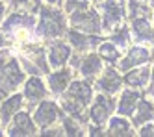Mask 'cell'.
<instances>
[{
  "mask_svg": "<svg viewBox=\"0 0 154 137\" xmlns=\"http://www.w3.org/2000/svg\"><path fill=\"white\" fill-rule=\"evenodd\" d=\"M20 80H23V74L19 71V65L15 61H11L8 67H4L2 71V76H0V93H8V91H11Z\"/></svg>",
  "mask_w": 154,
  "mask_h": 137,
  "instance_id": "obj_1",
  "label": "cell"
},
{
  "mask_svg": "<svg viewBox=\"0 0 154 137\" xmlns=\"http://www.w3.org/2000/svg\"><path fill=\"white\" fill-rule=\"evenodd\" d=\"M41 30L45 35H60L61 33V17L56 11H43V22H41Z\"/></svg>",
  "mask_w": 154,
  "mask_h": 137,
  "instance_id": "obj_2",
  "label": "cell"
},
{
  "mask_svg": "<svg viewBox=\"0 0 154 137\" xmlns=\"http://www.w3.org/2000/svg\"><path fill=\"white\" fill-rule=\"evenodd\" d=\"M35 119L39 124H43V126H47V124H52L54 120L58 119V113H56V108H54L52 102H45L35 113Z\"/></svg>",
  "mask_w": 154,
  "mask_h": 137,
  "instance_id": "obj_3",
  "label": "cell"
},
{
  "mask_svg": "<svg viewBox=\"0 0 154 137\" xmlns=\"http://www.w3.org/2000/svg\"><path fill=\"white\" fill-rule=\"evenodd\" d=\"M32 133H35V128L30 122L28 115H17L15 126L11 128V135H32Z\"/></svg>",
  "mask_w": 154,
  "mask_h": 137,
  "instance_id": "obj_4",
  "label": "cell"
},
{
  "mask_svg": "<svg viewBox=\"0 0 154 137\" xmlns=\"http://www.w3.org/2000/svg\"><path fill=\"white\" fill-rule=\"evenodd\" d=\"M109 109H112V106H109V100H106L104 96H98V98H97V104L93 106L91 117L95 119V122H102L104 119H108Z\"/></svg>",
  "mask_w": 154,
  "mask_h": 137,
  "instance_id": "obj_5",
  "label": "cell"
},
{
  "mask_svg": "<svg viewBox=\"0 0 154 137\" xmlns=\"http://www.w3.org/2000/svg\"><path fill=\"white\" fill-rule=\"evenodd\" d=\"M74 24H78V28L85 30V32H97L98 30V20L95 17V13H87L85 17L82 13L74 15Z\"/></svg>",
  "mask_w": 154,
  "mask_h": 137,
  "instance_id": "obj_6",
  "label": "cell"
},
{
  "mask_svg": "<svg viewBox=\"0 0 154 137\" xmlns=\"http://www.w3.org/2000/svg\"><path fill=\"white\" fill-rule=\"evenodd\" d=\"M69 56V48L65 47L63 43H54L50 44V59H52V65H61Z\"/></svg>",
  "mask_w": 154,
  "mask_h": 137,
  "instance_id": "obj_7",
  "label": "cell"
},
{
  "mask_svg": "<svg viewBox=\"0 0 154 137\" xmlns=\"http://www.w3.org/2000/svg\"><path fill=\"white\" fill-rule=\"evenodd\" d=\"M137 98H139V95L136 93V91H125L123 98H121L119 111L121 113H132L134 111V106L137 104Z\"/></svg>",
  "mask_w": 154,
  "mask_h": 137,
  "instance_id": "obj_8",
  "label": "cell"
},
{
  "mask_svg": "<svg viewBox=\"0 0 154 137\" xmlns=\"http://www.w3.org/2000/svg\"><path fill=\"white\" fill-rule=\"evenodd\" d=\"M43 95H45V89H43V84L39 82L37 78L34 80H30L28 85H26V96L32 100V102H35L37 98H41Z\"/></svg>",
  "mask_w": 154,
  "mask_h": 137,
  "instance_id": "obj_9",
  "label": "cell"
},
{
  "mask_svg": "<svg viewBox=\"0 0 154 137\" xmlns=\"http://www.w3.org/2000/svg\"><path fill=\"white\" fill-rule=\"evenodd\" d=\"M149 58V54L147 50H143V48H134L130 52V56L126 58V61L121 63V68H128L130 65H136V63H141V61H145Z\"/></svg>",
  "mask_w": 154,
  "mask_h": 137,
  "instance_id": "obj_10",
  "label": "cell"
},
{
  "mask_svg": "<svg viewBox=\"0 0 154 137\" xmlns=\"http://www.w3.org/2000/svg\"><path fill=\"white\" fill-rule=\"evenodd\" d=\"M119 84H121V78L113 72V71H108L106 76L102 78V82H100V87L104 91H109V93H113V91L119 89Z\"/></svg>",
  "mask_w": 154,
  "mask_h": 137,
  "instance_id": "obj_11",
  "label": "cell"
},
{
  "mask_svg": "<svg viewBox=\"0 0 154 137\" xmlns=\"http://www.w3.org/2000/svg\"><path fill=\"white\" fill-rule=\"evenodd\" d=\"M69 78H71V74H69L67 71H65V72H56V74H52V76H50V87H52L54 93H60V91L67 85Z\"/></svg>",
  "mask_w": 154,
  "mask_h": 137,
  "instance_id": "obj_12",
  "label": "cell"
},
{
  "mask_svg": "<svg viewBox=\"0 0 154 137\" xmlns=\"http://www.w3.org/2000/svg\"><path fill=\"white\" fill-rule=\"evenodd\" d=\"M20 108V96H13L9 102H6V104L2 106V122H8L9 120V115Z\"/></svg>",
  "mask_w": 154,
  "mask_h": 137,
  "instance_id": "obj_13",
  "label": "cell"
},
{
  "mask_svg": "<svg viewBox=\"0 0 154 137\" xmlns=\"http://www.w3.org/2000/svg\"><path fill=\"white\" fill-rule=\"evenodd\" d=\"M109 133L112 135H130V126L125 122V120H121V119H113L112 120V126H109Z\"/></svg>",
  "mask_w": 154,
  "mask_h": 137,
  "instance_id": "obj_14",
  "label": "cell"
},
{
  "mask_svg": "<svg viewBox=\"0 0 154 137\" xmlns=\"http://www.w3.org/2000/svg\"><path fill=\"white\" fill-rule=\"evenodd\" d=\"M152 119V108L149 102H141V104H137V115H136V122H145Z\"/></svg>",
  "mask_w": 154,
  "mask_h": 137,
  "instance_id": "obj_15",
  "label": "cell"
},
{
  "mask_svg": "<svg viewBox=\"0 0 154 137\" xmlns=\"http://www.w3.org/2000/svg\"><path fill=\"white\" fill-rule=\"evenodd\" d=\"M134 28H136L137 39H152V32H150V28H149V24L145 20H137L134 24Z\"/></svg>",
  "mask_w": 154,
  "mask_h": 137,
  "instance_id": "obj_16",
  "label": "cell"
},
{
  "mask_svg": "<svg viewBox=\"0 0 154 137\" xmlns=\"http://www.w3.org/2000/svg\"><path fill=\"white\" fill-rule=\"evenodd\" d=\"M147 78H149V71H136V72H132L126 76V82L132 84V85H143L147 82Z\"/></svg>",
  "mask_w": 154,
  "mask_h": 137,
  "instance_id": "obj_17",
  "label": "cell"
},
{
  "mask_svg": "<svg viewBox=\"0 0 154 137\" xmlns=\"http://www.w3.org/2000/svg\"><path fill=\"white\" fill-rule=\"evenodd\" d=\"M98 68H100V61H98V58L89 56V58L85 59L84 67H82V72H84V74H91V72H97Z\"/></svg>",
  "mask_w": 154,
  "mask_h": 137,
  "instance_id": "obj_18",
  "label": "cell"
},
{
  "mask_svg": "<svg viewBox=\"0 0 154 137\" xmlns=\"http://www.w3.org/2000/svg\"><path fill=\"white\" fill-rule=\"evenodd\" d=\"M102 56L115 59V58H117V52L113 50V47H112V44H108V47H102Z\"/></svg>",
  "mask_w": 154,
  "mask_h": 137,
  "instance_id": "obj_19",
  "label": "cell"
},
{
  "mask_svg": "<svg viewBox=\"0 0 154 137\" xmlns=\"http://www.w3.org/2000/svg\"><path fill=\"white\" fill-rule=\"evenodd\" d=\"M141 135H154V126H147L141 130Z\"/></svg>",
  "mask_w": 154,
  "mask_h": 137,
  "instance_id": "obj_20",
  "label": "cell"
},
{
  "mask_svg": "<svg viewBox=\"0 0 154 137\" xmlns=\"http://www.w3.org/2000/svg\"><path fill=\"white\" fill-rule=\"evenodd\" d=\"M48 2H52V4H56V2H58V0H48Z\"/></svg>",
  "mask_w": 154,
  "mask_h": 137,
  "instance_id": "obj_21",
  "label": "cell"
},
{
  "mask_svg": "<svg viewBox=\"0 0 154 137\" xmlns=\"http://www.w3.org/2000/svg\"><path fill=\"white\" fill-rule=\"evenodd\" d=\"M0 11H2V8H0Z\"/></svg>",
  "mask_w": 154,
  "mask_h": 137,
  "instance_id": "obj_22",
  "label": "cell"
}]
</instances>
